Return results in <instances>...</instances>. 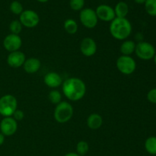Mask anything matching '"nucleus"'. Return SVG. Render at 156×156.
Wrapping results in <instances>:
<instances>
[{
  "instance_id": "obj_31",
  "label": "nucleus",
  "mask_w": 156,
  "mask_h": 156,
  "mask_svg": "<svg viewBox=\"0 0 156 156\" xmlns=\"http://www.w3.org/2000/svg\"><path fill=\"white\" fill-rule=\"evenodd\" d=\"M146 0H134V2H135L136 3H137V4H145V2H146Z\"/></svg>"
},
{
  "instance_id": "obj_14",
  "label": "nucleus",
  "mask_w": 156,
  "mask_h": 156,
  "mask_svg": "<svg viewBox=\"0 0 156 156\" xmlns=\"http://www.w3.org/2000/svg\"><path fill=\"white\" fill-rule=\"evenodd\" d=\"M44 84L51 88H56L62 84V79L59 73L56 72H50L47 73L44 78Z\"/></svg>"
},
{
  "instance_id": "obj_26",
  "label": "nucleus",
  "mask_w": 156,
  "mask_h": 156,
  "mask_svg": "<svg viewBox=\"0 0 156 156\" xmlns=\"http://www.w3.org/2000/svg\"><path fill=\"white\" fill-rule=\"evenodd\" d=\"M85 5V0H70L69 6L73 11H82Z\"/></svg>"
},
{
  "instance_id": "obj_20",
  "label": "nucleus",
  "mask_w": 156,
  "mask_h": 156,
  "mask_svg": "<svg viewBox=\"0 0 156 156\" xmlns=\"http://www.w3.org/2000/svg\"><path fill=\"white\" fill-rule=\"evenodd\" d=\"M145 149L150 155H156V136H150L146 139L145 142Z\"/></svg>"
},
{
  "instance_id": "obj_10",
  "label": "nucleus",
  "mask_w": 156,
  "mask_h": 156,
  "mask_svg": "<svg viewBox=\"0 0 156 156\" xmlns=\"http://www.w3.org/2000/svg\"><path fill=\"white\" fill-rule=\"evenodd\" d=\"M22 46V39L18 34H9L3 40V47L9 53L18 51Z\"/></svg>"
},
{
  "instance_id": "obj_32",
  "label": "nucleus",
  "mask_w": 156,
  "mask_h": 156,
  "mask_svg": "<svg viewBox=\"0 0 156 156\" xmlns=\"http://www.w3.org/2000/svg\"><path fill=\"white\" fill-rule=\"evenodd\" d=\"M37 1L39 2H41V3H45V2H47L49 0H37Z\"/></svg>"
},
{
  "instance_id": "obj_19",
  "label": "nucleus",
  "mask_w": 156,
  "mask_h": 156,
  "mask_svg": "<svg viewBox=\"0 0 156 156\" xmlns=\"http://www.w3.org/2000/svg\"><path fill=\"white\" fill-rule=\"evenodd\" d=\"M63 27L66 32H67L69 34H75L77 33L79 25H78V23L74 19L69 18V19H66L64 21Z\"/></svg>"
},
{
  "instance_id": "obj_34",
  "label": "nucleus",
  "mask_w": 156,
  "mask_h": 156,
  "mask_svg": "<svg viewBox=\"0 0 156 156\" xmlns=\"http://www.w3.org/2000/svg\"><path fill=\"white\" fill-rule=\"evenodd\" d=\"M155 115H156V112H155Z\"/></svg>"
},
{
  "instance_id": "obj_16",
  "label": "nucleus",
  "mask_w": 156,
  "mask_h": 156,
  "mask_svg": "<svg viewBox=\"0 0 156 156\" xmlns=\"http://www.w3.org/2000/svg\"><path fill=\"white\" fill-rule=\"evenodd\" d=\"M87 126L89 129L96 130L101 127L103 125V118L101 116L97 113L91 114L87 118Z\"/></svg>"
},
{
  "instance_id": "obj_27",
  "label": "nucleus",
  "mask_w": 156,
  "mask_h": 156,
  "mask_svg": "<svg viewBox=\"0 0 156 156\" xmlns=\"http://www.w3.org/2000/svg\"><path fill=\"white\" fill-rule=\"evenodd\" d=\"M147 99L150 103L156 104V88L149 90L147 94Z\"/></svg>"
},
{
  "instance_id": "obj_1",
  "label": "nucleus",
  "mask_w": 156,
  "mask_h": 156,
  "mask_svg": "<svg viewBox=\"0 0 156 156\" xmlns=\"http://www.w3.org/2000/svg\"><path fill=\"white\" fill-rule=\"evenodd\" d=\"M62 90L67 99L72 101H78L85 97L87 88L83 80L79 78L72 77L62 82Z\"/></svg>"
},
{
  "instance_id": "obj_22",
  "label": "nucleus",
  "mask_w": 156,
  "mask_h": 156,
  "mask_svg": "<svg viewBox=\"0 0 156 156\" xmlns=\"http://www.w3.org/2000/svg\"><path fill=\"white\" fill-rule=\"evenodd\" d=\"M48 99L53 105H58L62 101V94L58 90H52L48 94Z\"/></svg>"
},
{
  "instance_id": "obj_18",
  "label": "nucleus",
  "mask_w": 156,
  "mask_h": 156,
  "mask_svg": "<svg viewBox=\"0 0 156 156\" xmlns=\"http://www.w3.org/2000/svg\"><path fill=\"white\" fill-rule=\"evenodd\" d=\"M114 9L116 18H126L129 13V6L123 1L117 2Z\"/></svg>"
},
{
  "instance_id": "obj_4",
  "label": "nucleus",
  "mask_w": 156,
  "mask_h": 156,
  "mask_svg": "<svg viewBox=\"0 0 156 156\" xmlns=\"http://www.w3.org/2000/svg\"><path fill=\"white\" fill-rule=\"evenodd\" d=\"M18 109V101L14 95L5 94L0 98V115L3 117H12Z\"/></svg>"
},
{
  "instance_id": "obj_6",
  "label": "nucleus",
  "mask_w": 156,
  "mask_h": 156,
  "mask_svg": "<svg viewBox=\"0 0 156 156\" xmlns=\"http://www.w3.org/2000/svg\"><path fill=\"white\" fill-rule=\"evenodd\" d=\"M79 20L82 25L88 29L94 28L98 22V18L96 15L95 10L91 8H85L80 11Z\"/></svg>"
},
{
  "instance_id": "obj_8",
  "label": "nucleus",
  "mask_w": 156,
  "mask_h": 156,
  "mask_svg": "<svg viewBox=\"0 0 156 156\" xmlns=\"http://www.w3.org/2000/svg\"><path fill=\"white\" fill-rule=\"evenodd\" d=\"M19 21L23 27L27 28H33L38 25L40 22V17L35 11L27 9L24 10L20 15Z\"/></svg>"
},
{
  "instance_id": "obj_9",
  "label": "nucleus",
  "mask_w": 156,
  "mask_h": 156,
  "mask_svg": "<svg viewBox=\"0 0 156 156\" xmlns=\"http://www.w3.org/2000/svg\"><path fill=\"white\" fill-rule=\"evenodd\" d=\"M18 130V122L12 117H3L0 122V132L5 136H12Z\"/></svg>"
},
{
  "instance_id": "obj_3",
  "label": "nucleus",
  "mask_w": 156,
  "mask_h": 156,
  "mask_svg": "<svg viewBox=\"0 0 156 156\" xmlns=\"http://www.w3.org/2000/svg\"><path fill=\"white\" fill-rule=\"evenodd\" d=\"M74 114L73 105L67 101H61L56 105L53 112L55 120L59 123H66L69 121Z\"/></svg>"
},
{
  "instance_id": "obj_5",
  "label": "nucleus",
  "mask_w": 156,
  "mask_h": 156,
  "mask_svg": "<svg viewBox=\"0 0 156 156\" xmlns=\"http://www.w3.org/2000/svg\"><path fill=\"white\" fill-rule=\"evenodd\" d=\"M116 66L120 73L125 76H129L135 72L136 69V62L131 56H119L116 62Z\"/></svg>"
},
{
  "instance_id": "obj_17",
  "label": "nucleus",
  "mask_w": 156,
  "mask_h": 156,
  "mask_svg": "<svg viewBox=\"0 0 156 156\" xmlns=\"http://www.w3.org/2000/svg\"><path fill=\"white\" fill-rule=\"evenodd\" d=\"M136 44L131 40H125L120 47V51L123 56H131L135 53Z\"/></svg>"
},
{
  "instance_id": "obj_24",
  "label": "nucleus",
  "mask_w": 156,
  "mask_h": 156,
  "mask_svg": "<svg viewBox=\"0 0 156 156\" xmlns=\"http://www.w3.org/2000/svg\"><path fill=\"white\" fill-rule=\"evenodd\" d=\"M22 27L23 26L19 20H14L9 24V30H10L11 34H14L19 35V34L22 30Z\"/></svg>"
},
{
  "instance_id": "obj_23",
  "label": "nucleus",
  "mask_w": 156,
  "mask_h": 156,
  "mask_svg": "<svg viewBox=\"0 0 156 156\" xmlns=\"http://www.w3.org/2000/svg\"><path fill=\"white\" fill-rule=\"evenodd\" d=\"M146 12L151 16H156V0H146L145 2Z\"/></svg>"
},
{
  "instance_id": "obj_15",
  "label": "nucleus",
  "mask_w": 156,
  "mask_h": 156,
  "mask_svg": "<svg viewBox=\"0 0 156 156\" xmlns=\"http://www.w3.org/2000/svg\"><path fill=\"white\" fill-rule=\"evenodd\" d=\"M41 67V62L39 59L35 57H30L26 59L23 68L24 71L28 74H34L37 73Z\"/></svg>"
},
{
  "instance_id": "obj_13",
  "label": "nucleus",
  "mask_w": 156,
  "mask_h": 156,
  "mask_svg": "<svg viewBox=\"0 0 156 156\" xmlns=\"http://www.w3.org/2000/svg\"><path fill=\"white\" fill-rule=\"evenodd\" d=\"M25 60V54L20 50L9 53L7 56V63L12 68L17 69L23 66Z\"/></svg>"
},
{
  "instance_id": "obj_7",
  "label": "nucleus",
  "mask_w": 156,
  "mask_h": 156,
  "mask_svg": "<svg viewBox=\"0 0 156 156\" xmlns=\"http://www.w3.org/2000/svg\"><path fill=\"white\" fill-rule=\"evenodd\" d=\"M136 55L143 60H150L153 59L156 52L152 44L146 41H140L136 44L135 50Z\"/></svg>"
},
{
  "instance_id": "obj_21",
  "label": "nucleus",
  "mask_w": 156,
  "mask_h": 156,
  "mask_svg": "<svg viewBox=\"0 0 156 156\" xmlns=\"http://www.w3.org/2000/svg\"><path fill=\"white\" fill-rule=\"evenodd\" d=\"M89 151V145L87 142L79 141L76 145V153L80 156H84L86 155Z\"/></svg>"
},
{
  "instance_id": "obj_12",
  "label": "nucleus",
  "mask_w": 156,
  "mask_h": 156,
  "mask_svg": "<svg viewBox=\"0 0 156 156\" xmlns=\"http://www.w3.org/2000/svg\"><path fill=\"white\" fill-rule=\"evenodd\" d=\"M98 50L97 44L93 38L85 37L80 44V51L83 56L91 57L96 53Z\"/></svg>"
},
{
  "instance_id": "obj_11",
  "label": "nucleus",
  "mask_w": 156,
  "mask_h": 156,
  "mask_svg": "<svg viewBox=\"0 0 156 156\" xmlns=\"http://www.w3.org/2000/svg\"><path fill=\"white\" fill-rule=\"evenodd\" d=\"M95 12L98 20H101L105 22H111L116 18L114 8L108 5H100L96 9Z\"/></svg>"
},
{
  "instance_id": "obj_2",
  "label": "nucleus",
  "mask_w": 156,
  "mask_h": 156,
  "mask_svg": "<svg viewBox=\"0 0 156 156\" xmlns=\"http://www.w3.org/2000/svg\"><path fill=\"white\" fill-rule=\"evenodd\" d=\"M111 36L118 41H125L132 33V24L126 18H115L110 24Z\"/></svg>"
},
{
  "instance_id": "obj_30",
  "label": "nucleus",
  "mask_w": 156,
  "mask_h": 156,
  "mask_svg": "<svg viewBox=\"0 0 156 156\" xmlns=\"http://www.w3.org/2000/svg\"><path fill=\"white\" fill-rule=\"evenodd\" d=\"M64 156H80L79 154H77L76 152H68V153L66 154Z\"/></svg>"
},
{
  "instance_id": "obj_28",
  "label": "nucleus",
  "mask_w": 156,
  "mask_h": 156,
  "mask_svg": "<svg viewBox=\"0 0 156 156\" xmlns=\"http://www.w3.org/2000/svg\"><path fill=\"white\" fill-rule=\"evenodd\" d=\"M12 117H13L17 122L21 121V120H22L23 119H24V113L21 110L17 109L16 111H15V113L13 114V115H12Z\"/></svg>"
},
{
  "instance_id": "obj_29",
  "label": "nucleus",
  "mask_w": 156,
  "mask_h": 156,
  "mask_svg": "<svg viewBox=\"0 0 156 156\" xmlns=\"http://www.w3.org/2000/svg\"><path fill=\"white\" fill-rule=\"evenodd\" d=\"M5 136L0 132V146H2L3 143H5Z\"/></svg>"
},
{
  "instance_id": "obj_25",
  "label": "nucleus",
  "mask_w": 156,
  "mask_h": 156,
  "mask_svg": "<svg viewBox=\"0 0 156 156\" xmlns=\"http://www.w3.org/2000/svg\"><path fill=\"white\" fill-rule=\"evenodd\" d=\"M9 9L11 12L14 14V15H20L24 11V8H23L22 4L18 1H13L10 4L9 6Z\"/></svg>"
},
{
  "instance_id": "obj_33",
  "label": "nucleus",
  "mask_w": 156,
  "mask_h": 156,
  "mask_svg": "<svg viewBox=\"0 0 156 156\" xmlns=\"http://www.w3.org/2000/svg\"><path fill=\"white\" fill-rule=\"evenodd\" d=\"M154 62H155V65H156V53H155V56H154Z\"/></svg>"
}]
</instances>
